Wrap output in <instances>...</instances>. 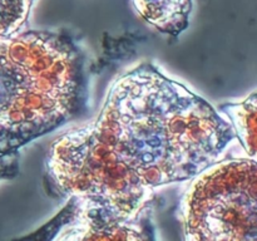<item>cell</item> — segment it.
<instances>
[{"label": "cell", "instance_id": "6da1fadb", "mask_svg": "<svg viewBox=\"0 0 257 241\" xmlns=\"http://www.w3.org/2000/svg\"><path fill=\"white\" fill-rule=\"evenodd\" d=\"M93 126L152 188L193 180L236 138L227 117L148 62L113 83Z\"/></svg>", "mask_w": 257, "mask_h": 241}, {"label": "cell", "instance_id": "7a4b0ae2", "mask_svg": "<svg viewBox=\"0 0 257 241\" xmlns=\"http://www.w3.org/2000/svg\"><path fill=\"white\" fill-rule=\"evenodd\" d=\"M47 173L68 203L47 225L55 240L155 238L150 211L155 188L120 162L88 125L50 147Z\"/></svg>", "mask_w": 257, "mask_h": 241}, {"label": "cell", "instance_id": "3957f363", "mask_svg": "<svg viewBox=\"0 0 257 241\" xmlns=\"http://www.w3.org/2000/svg\"><path fill=\"white\" fill-rule=\"evenodd\" d=\"M87 57L64 32L0 38V157L88 110Z\"/></svg>", "mask_w": 257, "mask_h": 241}, {"label": "cell", "instance_id": "277c9868", "mask_svg": "<svg viewBox=\"0 0 257 241\" xmlns=\"http://www.w3.org/2000/svg\"><path fill=\"white\" fill-rule=\"evenodd\" d=\"M190 241H257V161L226 158L193 178L178 210Z\"/></svg>", "mask_w": 257, "mask_h": 241}, {"label": "cell", "instance_id": "5b68a950", "mask_svg": "<svg viewBox=\"0 0 257 241\" xmlns=\"http://www.w3.org/2000/svg\"><path fill=\"white\" fill-rule=\"evenodd\" d=\"M132 5L148 25L177 38L190 25L193 0H132Z\"/></svg>", "mask_w": 257, "mask_h": 241}, {"label": "cell", "instance_id": "8992f818", "mask_svg": "<svg viewBox=\"0 0 257 241\" xmlns=\"http://www.w3.org/2000/svg\"><path fill=\"white\" fill-rule=\"evenodd\" d=\"M218 110L228 118L248 157L257 161V90L241 102L223 103Z\"/></svg>", "mask_w": 257, "mask_h": 241}, {"label": "cell", "instance_id": "52a82bcc", "mask_svg": "<svg viewBox=\"0 0 257 241\" xmlns=\"http://www.w3.org/2000/svg\"><path fill=\"white\" fill-rule=\"evenodd\" d=\"M35 0H0V38L25 32Z\"/></svg>", "mask_w": 257, "mask_h": 241}]
</instances>
